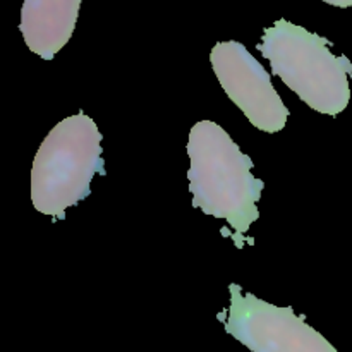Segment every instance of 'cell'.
<instances>
[{"mask_svg":"<svg viewBox=\"0 0 352 352\" xmlns=\"http://www.w3.org/2000/svg\"><path fill=\"white\" fill-rule=\"evenodd\" d=\"M220 86L256 129L274 134L285 127L289 109L263 65L241 41H219L210 54Z\"/></svg>","mask_w":352,"mask_h":352,"instance_id":"cell-5","label":"cell"},{"mask_svg":"<svg viewBox=\"0 0 352 352\" xmlns=\"http://www.w3.org/2000/svg\"><path fill=\"white\" fill-rule=\"evenodd\" d=\"M278 76L309 109L327 116H339L351 100L352 62L346 55H333L332 43L287 19L275 21L263 30L256 45Z\"/></svg>","mask_w":352,"mask_h":352,"instance_id":"cell-2","label":"cell"},{"mask_svg":"<svg viewBox=\"0 0 352 352\" xmlns=\"http://www.w3.org/2000/svg\"><path fill=\"white\" fill-rule=\"evenodd\" d=\"M229 292L230 306L217 320L251 352H337L291 306L280 308L250 292L244 294L237 284H230Z\"/></svg>","mask_w":352,"mask_h":352,"instance_id":"cell-4","label":"cell"},{"mask_svg":"<svg viewBox=\"0 0 352 352\" xmlns=\"http://www.w3.org/2000/svg\"><path fill=\"white\" fill-rule=\"evenodd\" d=\"M325 3H330L333 7H342V9H347V7H352V0H323Z\"/></svg>","mask_w":352,"mask_h":352,"instance_id":"cell-7","label":"cell"},{"mask_svg":"<svg viewBox=\"0 0 352 352\" xmlns=\"http://www.w3.org/2000/svg\"><path fill=\"white\" fill-rule=\"evenodd\" d=\"M81 0H24L19 30L24 43L43 60H52L74 33Z\"/></svg>","mask_w":352,"mask_h":352,"instance_id":"cell-6","label":"cell"},{"mask_svg":"<svg viewBox=\"0 0 352 352\" xmlns=\"http://www.w3.org/2000/svg\"><path fill=\"white\" fill-rule=\"evenodd\" d=\"M102 133L85 112L65 117L52 127L38 148L31 168V203L34 210L64 220L72 208L91 195L95 175H105Z\"/></svg>","mask_w":352,"mask_h":352,"instance_id":"cell-3","label":"cell"},{"mask_svg":"<svg viewBox=\"0 0 352 352\" xmlns=\"http://www.w3.org/2000/svg\"><path fill=\"white\" fill-rule=\"evenodd\" d=\"M186 150L191 160L188 179L192 208L226 220L237 250L246 243L253 246L246 232L260 219L256 203L265 189V182L251 174L253 160L213 120H199L191 127Z\"/></svg>","mask_w":352,"mask_h":352,"instance_id":"cell-1","label":"cell"}]
</instances>
